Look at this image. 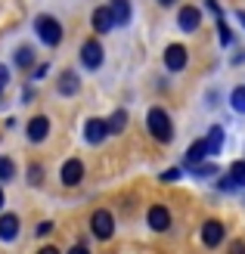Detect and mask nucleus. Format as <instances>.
<instances>
[{
    "mask_svg": "<svg viewBox=\"0 0 245 254\" xmlns=\"http://www.w3.org/2000/svg\"><path fill=\"white\" fill-rule=\"evenodd\" d=\"M146 127H149V133L159 139V143H171L174 139V124H171V115H167L164 109H149V115H146Z\"/></svg>",
    "mask_w": 245,
    "mask_h": 254,
    "instance_id": "f257e3e1",
    "label": "nucleus"
},
{
    "mask_svg": "<svg viewBox=\"0 0 245 254\" xmlns=\"http://www.w3.org/2000/svg\"><path fill=\"white\" fill-rule=\"evenodd\" d=\"M106 136H109V124L102 121V118H90V121L84 124V139H87L90 146H99Z\"/></svg>",
    "mask_w": 245,
    "mask_h": 254,
    "instance_id": "0eeeda50",
    "label": "nucleus"
},
{
    "mask_svg": "<svg viewBox=\"0 0 245 254\" xmlns=\"http://www.w3.org/2000/svg\"><path fill=\"white\" fill-rule=\"evenodd\" d=\"M177 177H180V174H177V171H167V174H162V180H164V183H167V180H177Z\"/></svg>",
    "mask_w": 245,
    "mask_h": 254,
    "instance_id": "7c9ffc66",
    "label": "nucleus"
},
{
    "mask_svg": "<svg viewBox=\"0 0 245 254\" xmlns=\"http://www.w3.org/2000/svg\"><path fill=\"white\" fill-rule=\"evenodd\" d=\"M0 208H3V189H0Z\"/></svg>",
    "mask_w": 245,
    "mask_h": 254,
    "instance_id": "c9c22d12",
    "label": "nucleus"
},
{
    "mask_svg": "<svg viewBox=\"0 0 245 254\" xmlns=\"http://www.w3.org/2000/svg\"><path fill=\"white\" fill-rule=\"evenodd\" d=\"M56 90H59V96H75V93L81 90V78H78V74H75L72 68H69V71H62V74H59V81H56Z\"/></svg>",
    "mask_w": 245,
    "mask_h": 254,
    "instance_id": "ddd939ff",
    "label": "nucleus"
},
{
    "mask_svg": "<svg viewBox=\"0 0 245 254\" xmlns=\"http://www.w3.org/2000/svg\"><path fill=\"white\" fill-rule=\"evenodd\" d=\"M102 59H106V53H102V44L99 41H84L81 44V65L87 71H96L102 65Z\"/></svg>",
    "mask_w": 245,
    "mask_h": 254,
    "instance_id": "7ed1b4c3",
    "label": "nucleus"
},
{
    "mask_svg": "<svg viewBox=\"0 0 245 254\" xmlns=\"http://www.w3.org/2000/svg\"><path fill=\"white\" fill-rule=\"evenodd\" d=\"M230 180L236 186H245V161H233L230 164Z\"/></svg>",
    "mask_w": 245,
    "mask_h": 254,
    "instance_id": "aec40b11",
    "label": "nucleus"
},
{
    "mask_svg": "<svg viewBox=\"0 0 245 254\" xmlns=\"http://www.w3.org/2000/svg\"><path fill=\"white\" fill-rule=\"evenodd\" d=\"M90 25H93L96 34L112 31V28H115V12H112V6H96L93 16H90Z\"/></svg>",
    "mask_w": 245,
    "mask_h": 254,
    "instance_id": "423d86ee",
    "label": "nucleus"
},
{
    "mask_svg": "<svg viewBox=\"0 0 245 254\" xmlns=\"http://www.w3.org/2000/svg\"><path fill=\"white\" fill-rule=\"evenodd\" d=\"M47 71H50V65H47V62H44V65H37L31 74H34V81H41V78H47Z\"/></svg>",
    "mask_w": 245,
    "mask_h": 254,
    "instance_id": "a878e982",
    "label": "nucleus"
},
{
    "mask_svg": "<svg viewBox=\"0 0 245 254\" xmlns=\"http://www.w3.org/2000/svg\"><path fill=\"white\" fill-rule=\"evenodd\" d=\"M9 84V71H6V65H0V87H6Z\"/></svg>",
    "mask_w": 245,
    "mask_h": 254,
    "instance_id": "cd10ccee",
    "label": "nucleus"
},
{
    "mask_svg": "<svg viewBox=\"0 0 245 254\" xmlns=\"http://www.w3.org/2000/svg\"><path fill=\"white\" fill-rule=\"evenodd\" d=\"M202 242L208 245V248H217L224 242V223L221 220H205L202 226Z\"/></svg>",
    "mask_w": 245,
    "mask_h": 254,
    "instance_id": "9b49d317",
    "label": "nucleus"
},
{
    "mask_svg": "<svg viewBox=\"0 0 245 254\" xmlns=\"http://www.w3.org/2000/svg\"><path fill=\"white\" fill-rule=\"evenodd\" d=\"M112 12H115V25H127L131 22V0H112Z\"/></svg>",
    "mask_w": 245,
    "mask_h": 254,
    "instance_id": "2eb2a0df",
    "label": "nucleus"
},
{
    "mask_svg": "<svg viewBox=\"0 0 245 254\" xmlns=\"http://www.w3.org/2000/svg\"><path fill=\"white\" fill-rule=\"evenodd\" d=\"M16 177V164L12 158H0V180H12Z\"/></svg>",
    "mask_w": 245,
    "mask_h": 254,
    "instance_id": "4be33fe9",
    "label": "nucleus"
},
{
    "mask_svg": "<svg viewBox=\"0 0 245 254\" xmlns=\"http://www.w3.org/2000/svg\"><path fill=\"white\" fill-rule=\"evenodd\" d=\"M0 93H3V87H0Z\"/></svg>",
    "mask_w": 245,
    "mask_h": 254,
    "instance_id": "e433bc0d",
    "label": "nucleus"
},
{
    "mask_svg": "<svg viewBox=\"0 0 245 254\" xmlns=\"http://www.w3.org/2000/svg\"><path fill=\"white\" fill-rule=\"evenodd\" d=\"M34 31H37V37H41L47 47H59L62 44V25L53 16H37L34 19Z\"/></svg>",
    "mask_w": 245,
    "mask_h": 254,
    "instance_id": "f03ea898",
    "label": "nucleus"
},
{
    "mask_svg": "<svg viewBox=\"0 0 245 254\" xmlns=\"http://www.w3.org/2000/svg\"><path fill=\"white\" fill-rule=\"evenodd\" d=\"M16 236H19V217L16 214H3V217H0V239L12 242Z\"/></svg>",
    "mask_w": 245,
    "mask_h": 254,
    "instance_id": "4468645a",
    "label": "nucleus"
},
{
    "mask_svg": "<svg viewBox=\"0 0 245 254\" xmlns=\"http://www.w3.org/2000/svg\"><path fill=\"white\" fill-rule=\"evenodd\" d=\"M214 171H217V168H211V164H202V168H199L196 174H199V177H211Z\"/></svg>",
    "mask_w": 245,
    "mask_h": 254,
    "instance_id": "bb28decb",
    "label": "nucleus"
},
{
    "mask_svg": "<svg viewBox=\"0 0 245 254\" xmlns=\"http://www.w3.org/2000/svg\"><path fill=\"white\" fill-rule=\"evenodd\" d=\"M69 254H90V251H87V248H84V245H75V248H72V251H69Z\"/></svg>",
    "mask_w": 245,
    "mask_h": 254,
    "instance_id": "473e14b6",
    "label": "nucleus"
},
{
    "mask_svg": "<svg viewBox=\"0 0 245 254\" xmlns=\"http://www.w3.org/2000/svg\"><path fill=\"white\" fill-rule=\"evenodd\" d=\"M44 180V174H41V164H31V168H28V183H41Z\"/></svg>",
    "mask_w": 245,
    "mask_h": 254,
    "instance_id": "b1692460",
    "label": "nucleus"
},
{
    "mask_svg": "<svg viewBox=\"0 0 245 254\" xmlns=\"http://www.w3.org/2000/svg\"><path fill=\"white\" fill-rule=\"evenodd\" d=\"M37 254H59V251H56L53 245H44V248H41V251H37Z\"/></svg>",
    "mask_w": 245,
    "mask_h": 254,
    "instance_id": "2f4dec72",
    "label": "nucleus"
},
{
    "mask_svg": "<svg viewBox=\"0 0 245 254\" xmlns=\"http://www.w3.org/2000/svg\"><path fill=\"white\" fill-rule=\"evenodd\" d=\"M25 133H28L31 143H44V139L50 136V118L47 115H34L28 121V130H25Z\"/></svg>",
    "mask_w": 245,
    "mask_h": 254,
    "instance_id": "1a4fd4ad",
    "label": "nucleus"
},
{
    "mask_svg": "<svg viewBox=\"0 0 245 254\" xmlns=\"http://www.w3.org/2000/svg\"><path fill=\"white\" fill-rule=\"evenodd\" d=\"M217 31H221V44H224V47L233 44V31L227 28V22H224V19H217Z\"/></svg>",
    "mask_w": 245,
    "mask_h": 254,
    "instance_id": "5701e85b",
    "label": "nucleus"
},
{
    "mask_svg": "<svg viewBox=\"0 0 245 254\" xmlns=\"http://www.w3.org/2000/svg\"><path fill=\"white\" fill-rule=\"evenodd\" d=\"M146 220H149V226L156 233H164L167 226H171V211H167L164 205H152L149 214H146Z\"/></svg>",
    "mask_w": 245,
    "mask_h": 254,
    "instance_id": "9d476101",
    "label": "nucleus"
},
{
    "mask_svg": "<svg viewBox=\"0 0 245 254\" xmlns=\"http://www.w3.org/2000/svg\"><path fill=\"white\" fill-rule=\"evenodd\" d=\"M159 3H162V6H171V3H174V0H159Z\"/></svg>",
    "mask_w": 245,
    "mask_h": 254,
    "instance_id": "f704fd0d",
    "label": "nucleus"
},
{
    "mask_svg": "<svg viewBox=\"0 0 245 254\" xmlns=\"http://www.w3.org/2000/svg\"><path fill=\"white\" fill-rule=\"evenodd\" d=\"M205 155H208V143H205V139H196V143H192V149L186 152V164H199Z\"/></svg>",
    "mask_w": 245,
    "mask_h": 254,
    "instance_id": "f3484780",
    "label": "nucleus"
},
{
    "mask_svg": "<svg viewBox=\"0 0 245 254\" xmlns=\"http://www.w3.org/2000/svg\"><path fill=\"white\" fill-rule=\"evenodd\" d=\"M230 254H245V242H233V248H230Z\"/></svg>",
    "mask_w": 245,
    "mask_h": 254,
    "instance_id": "c85d7f7f",
    "label": "nucleus"
},
{
    "mask_svg": "<svg viewBox=\"0 0 245 254\" xmlns=\"http://www.w3.org/2000/svg\"><path fill=\"white\" fill-rule=\"evenodd\" d=\"M199 22H202V9L199 6H180V12H177L180 31H196Z\"/></svg>",
    "mask_w": 245,
    "mask_h": 254,
    "instance_id": "6e6552de",
    "label": "nucleus"
},
{
    "mask_svg": "<svg viewBox=\"0 0 245 254\" xmlns=\"http://www.w3.org/2000/svg\"><path fill=\"white\" fill-rule=\"evenodd\" d=\"M90 230H93L96 239H112V233H115V217H112L109 211H96L93 217H90Z\"/></svg>",
    "mask_w": 245,
    "mask_h": 254,
    "instance_id": "39448f33",
    "label": "nucleus"
},
{
    "mask_svg": "<svg viewBox=\"0 0 245 254\" xmlns=\"http://www.w3.org/2000/svg\"><path fill=\"white\" fill-rule=\"evenodd\" d=\"M50 230H53V223H41V226H37V236H47Z\"/></svg>",
    "mask_w": 245,
    "mask_h": 254,
    "instance_id": "c756f323",
    "label": "nucleus"
},
{
    "mask_svg": "<svg viewBox=\"0 0 245 254\" xmlns=\"http://www.w3.org/2000/svg\"><path fill=\"white\" fill-rule=\"evenodd\" d=\"M62 183H66V186H78L81 180H84V164L78 161V158H69L66 164H62Z\"/></svg>",
    "mask_w": 245,
    "mask_h": 254,
    "instance_id": "f8f14e48",
    "label": "nucleus"
},
{
    "mask_svg": "<svg viewBox=\"0 0 245 254\" xmlns=\"http://www.w3.org/2000/svg\"><path fill=\"white\" fill-rule=\"evenodd\" d=\"M230 106L245 115V87H236V90H233V96H230Z\"/></svg>",
    "mask_w": 245,
    "mask_h": 254,
    "instance_id": "412c9836",
    "label": "nucleus"
},
{
    "mask_svg": "<svg viewBox=\"0 0 245 254\" xmlns=\"http://www.w3.org/2000/svg\"><path fill=\"white\" fill-rule=\"evenodd\" d=\"M16 65L19 68H31L34 65V47H19L16 50Z\"/></svg>",
    "mask_w": 245,
    "mask_h": 254,
    "instance_id": "6ab92c4d",
    "label": "nucleus"
},
{
    "mask_svg": "<svg viewBox=\"0 0 245 254\" xmlns=\"http://www.w3.org/2000/svg\"><path fill=\"white\" fill-rule=\"evenodd\" d=\"M236 16H239V22H242V25H245V12H242V9H239V12H236Z\"/></svg>",
    "mask_w": 245,
    "mask_h": 254,
    "instance_id": "72a5a7b5",
    "label": "nucleus"
},
{
    "mask_svg": "<svg viewBox=\"0 0 245 254\" xmlns=\"http://www.w3.org/2000/svg\"><path fill=\"white\" fill-rule=\"evenodd\" d=\"M205 6H208V9L214 12V19H221V16H224V9L217 6V0H205Z\"/></svg>",
    "mask_w": 245,
    "mask_h": 254,
    "instance_id": "393cba45",
    "label": "nucleus"
},
{
    "mask_svg": "<svg viewBox=\"0 0 245 254\" xmlns=\"http://www.w3.org/2000/svg\"><path fill=\"white\" fill-rule=\"evenodd\" d=\"M106 124H109V133H121L124 127H127V112H124V109L112 112V118H109Z\"/></svg>",
    "mask_w": 245,
    "mask_h": 254,
    "instance_id": "a211bd4d",
    "label": "nucleus"
},
{
    "mask_svg": "<svg viewBox=\"0 0 245 254\" xmlns=\"http://www.w3.org/2000/svg\"><path fill=\"white\" fill-rule=\"evenodd\" d=\"M205 143H208V155H217V152L224 149V130L221 127H211L208 136H205Z\"/></svg>",
    "mask_w": 245,
    "mask_h": 254,
    "instance_id": "dca6fc26",
    "label": "nucleus"
},
{
    "mask_svg": "<svg viewBox=\"0 0 245 254\" xmlns=\"http://www.w3.org/2000/svg\"><path fill=\"white\" fill-rule=\"evenodd\" d=\"M186 62H189V53L183 44H167V50H164V68L167 71H183Z\"/></svg>",
    "mask_w": 245,
    "mask_h": 254,
    "instance_id": "20e7f679",
    "label": "nucleus"
}]
</instances>
